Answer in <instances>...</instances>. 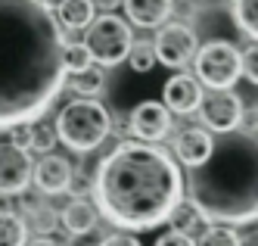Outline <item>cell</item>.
I'll use <instances>...</instances> for the list:
<instances>
[{"mask_svg": "<svg viewBox=\"0 0 258 246\" xmlns=\"http://www.w3.org/2000/svg\"><path fill=\"white\" fill-rule=\"evenodd\" d=\"M72 181H75V168L72 162L59 153H44L34 162V184L44 196H59L66 190H72Z\"/></svg>", "mask_w": 258, "mask_h": 246, "instance_id": "obj_11", "label": "cell"}, {"mask_svg": "<svg viewBox=\"0 0 258 246\" xmlns=\"http://www.w3.org/2000/svg\"><path fill=\"white\" fill-rule=\"evenodd\" d=\"M162 103L168 106L174 116H190L202 103V81L193 78V75H183V72L171 75L162 87Z\"/></svg>", "mask_w": 258, "mask_h": 246, "instance_id": "obj_12", "label": "cell"}, {"mask_svg": "<svg viewBox=\"0 0 258 246\" xmlns=\"http://www.w3.org/2000/svg\"><path fill=\"white\" fill-rule=\"evenodd\" d=\"M202 221H206V218H202V212L196 209V206H193L190 200H183V203L177 206V209L171 212V218H168L171 228H174V231H183V234H193Z\"/></svg>", "mask_w": 258, "mask_h": 246, "instance_id": "obj_21", "label": "cell"}, {"mask_svg": "<svg viewBox=\"0 0 258 246\" xmlns=\"http://www.w3.org/2000/svg\"><path fill=\"white\" fill-rule=\"evenodd\" d=\"M199 122L206 125L215 134H224V131H236L246 119V106L239 100V93H233V87H218L202 93V103L196 109Z\"/></svg>", "mask_w": 258, "mask_h": 246, "instance_id": "obj_7", "label": "cell"}, {"mask_svg": "<svg viewBox=\"0 0 258 246\" xmlns=\"http://www.w3.org/2000/svg\"><path fill=\"white\" fill-rule=\"evenodd\" d=\"M25 246H62V243H56V240H53V237H44V234H41L38 240H28Z\"/></svg>", "mask_w": 258, "mask_h": 246, "instance_id": "obj_32", "label": "cell"}, {"mask_svg": "<svg viewBox=\"0 0 258 246\" xmlns=\"http://www.w3.org/2000/svg\"><path fill=\"white\" fill-rule=\"evenodd\" d=\"M103 69H106V66L94 63L90 69H84V72H78V75H72L66 84L75 90L78 97H97V93H103V84H106V72H103Z\"/></svg>", "mask_w": 258, "mask_h": 246, "instance_id": "obj_19", "label": "cell"}, {"mask_svg": "<svg viewBox=\"0 0 258 246\" xmlns=\"http://www.w3.org/2000/svg\"><path fill=\"white\" fill-rule=\"evenodd\" d=\"M156 63H159V56H156V44L153 41H134V47H131V53H127V66H131L134 72H150V69H156Z\"/></svg>", "mask_w": 258, "mask_h": 246, "instance_id": "obj_23", "label": "cell"}, {"mask_svg": "<svg viewBox=\"0 0 258 246\" xmlns=\"http://www.w3.org/2000/svg\"><path fill=\"white\" fill-rule=\"evenodd\" d=\"M56 140H59V131H56V125H50V122H34V134H31V150L34 153H53V146H56Z\"/></svg>", "mask_w": 258, "mask_h": 246, "instance_id": "obj_24", "label": "cell"}, {"mask_svg": "<svg viewBox=\"0 0 258 246\" xmlns=\"http://www.w3.org/2000/svg\"><path fill=\"white\" fill-rule=\"evenodd\" d=\"M97 221H100V209H97V203H90V200H69L62 206V212H59V224L69 231V234H87V231H94L97 228Z\"/></svg>", "mask_w": 258, "mask_h": 246, "instance_id": "obj_15", "label": "cell"}, {"mask_svg": "<svg viewBox=\"0 0 258 246\" xmlns=\"http://www.w3.org/2000/svg\"><path fill=\"white\" fill-rule=\"evenodd\" d=\"M230 10H233L236 28L252 41H258V0H233Z\"/></svg>", "mask_w": 258, "mask_h": 246, "instance_id": "obj_20", "label": "cell"}, {"mask_svg": "<svg viewBox=\"0 0 258 246\" xmlns=\"http://www.w3.org/2000/svg\"><path fill=\"white\" fill-rule=\"evenodd\" d=\"M156 246H196V240H193V234H183V231H165L159 240H156Z\"/></svg>", "mask_w": 258, "mask_h": 246, "instance_id": "obj_28", "label": "cell"}, {"mask_svg": "<svg viewBox=\"0 0 258 246\" xmlns=\"http://www.w3.org/2000/svg\"><path fill=\"white\" fill-rule=\"evenodd\" d=\"M22 215L28 221V228L38 231V234H44V237L53 234V231H56V224H59V212L53 209L47 200H25Z\"/></svg>", "mask_w": 258, "mask_h": 246, "instance_id": "obj_17", "label": "cell"}, {"mask_svg": "<svg viewBox=\"0 0 258 246\" xmlns=\"http://www.w3.org/2000/svg\"><path fill=\"white\" fill-rule=\"evenodd\" d=\"M127 128H131V134L137 140L159 143L171 131V109L159 100H140L127 116Z\"/></svg>", "mask_w": 258, "mask_h": 246, "instance_id": "obj_10", "label": "cell"}, {"mask_svg": "<svg viewBox=\"0 0 258 246\" xmlns=\"http://www.w3.org/2000/svg\"><path fill=\"white\" fill-rule=\"evenodd\" d=\"M66 34L47 0H0V131L38 122L69 81Z\"/></svg>", "mask_w": 258, "mask_h": 246, "instance_id": "obj_1", "label": "cell"}, {"mask_svg": "<svg viewBox=\"0 0 258 246\" xmlns=\"http://www.w3.org/2000/svg\"><path fill=\"white\" fill-rule=\"evenodd\" d=\"M187 200L206 224L258 221V131L215 134L212 156L187 175Z\"/></svg>", "mask_w": 258, "mask_h": 246, "instance_id": "obj_3", "label": "cell"}, {"mask_svg": "<svg viewBox=\"0 0 258 246\" xmlns=\"http://www.w3.org/2000/svg\"><path fill=\"white\" fill-rule=\"evenodd\" d=\"M69 246H103V237L87 231V234H72V243Z\"/></svg>", "mask_w": 258, "mask_h": 246, "instance_id": "obj_29", "label": "cell"}, {"mask_svg": "<svg viewBox=\"0 0 258 246\" xmlns=\"http://www.w3.org/2000/svg\"><path fill=\"white\" fill-rule=\"evenodd\" d=\"M239 246H258V228L249 231L246 237H239Z\"/></svg>", "mask_w": 258, "mask_h": 246, "instance_id": "obj_33", "label": "cell"}, {"mask_svg": "<svg viewBox=\"0 0 258 246\" xmlns=\"http://www.w3.org/2000/svg\"><path fill=\"white\" fill-rule=\"evenodd\" d=\"M84 44L94 53V63L100 66H118L127 60V53L134 47V31L131 22H124L115 13H103L84 28Z\"/></svg>", "mask_w": 258, "mask_h": 246, "instance_id": "obj_5", "label": "cell"}, {"mask_svg": "<svg viewBox=\"0 0 258 246\" xmlns=\"http://www.w3.org/2000/svg\"><path fill=\"white\" fill-rule=\"evenodd\" d=\"M97 4V10H103V13H112V10H118L124 0H94Z\"/></svg>", "mask_w": 258, "mask_h": 246, "instance_id": "obj_31", "label": "cell"}, {"mask_svg": "<svg viewBox=\"0 0 258 246\" xmlns=\"http://www.w3.org/2000/svg\"><path fill=\"white\" fill-rule=\"evenodd\" d=\"M56 131H59V140L69 150L90 153V150H97L109 137L112 116H109V109L97 97H78V100H72L59 109Z\"/></svg>", "mask_w": 258, "mask_h": 246, "instance_id": "obj_4", "label": "cell"}, {"mask_svg": "<svg viewBox=\"0 0 258 246\" xmlns=\"http://www.w3.org/2000/svg\"><path fill=\"white\" fill-rule=\"evenodd\" d=\"M7 134H10V140H13L16 146H25V150H31V134H34V122L16 125V128H10V131H7Z\"/></svg>", "mask_w": 258, "mask_h": 246, "instance_id": "obj_27", "label": "cell"}, {"mask_svg": "<svg viewBox=\"0 0 258 246\" xmlns=\"http://www.w3.org/2000/svg\"><path fill=\"white\" fill-rule=\"evenodd\" d=\"M193 69H196V78L209 90L233 87L243 78V53L230 41H206L193 60Z\"/></svg>", "mask_w": 258, "mask_h": 246, "instance_id": "obj_6", "label": "cell"}, {"mask_svg": "<svg viewBox=\"0 0 258 246\" xmlns=\"http://www.w3.org/2000/svg\"><path fill=\"white\" fill-rule=\"evenodd\" d=\"M28 243V221L22 212L0 209V246H25Z\"/></svg>", "mask_w": 258, "mask_h": 246, "instance_id": "obj_18", "label": "cell"}, {"mask_svg": "<svg viewBox=\"0 0 258 246\" xmlns=\"http://www.w3.org/2000/svg\"><path fill=\"white\" fill-rule=\"evenodd\" d=\"M174 13V0H124V16L137 28H162Z\"/></svg>", "mask_w": 258, "mask_h": 246, "instance_id": "obj_14", "label": "cell"}, {"mask_svg": "<svg viewBox=\"0 0 258 246\" xmlns=\"http://www.w3.org/2000/svg\"><path fill=\"white\" fill-rule=\"evenodd\" d=\"M174 159L180 165H187V168H196L202 165L209 156H212V150H215V134L206 128H183L180 134H174Z\"/></svg>", "mask_w": 258, "mask_h": 246, "instance_id": "obj_13", "label": "cell"}, {"mask_svg": "<svg viewBox=\"0 0 258 246\" xmlns=\"http://www.w3.org/2000/svg\"><path fill=\"white\" fill-rule=\"evenodd\" d=\"M156 56L162 66L168 69H183L187 63L196 60L199 53V41H196V31L183 22H165L156 31Z\"/></svg>", "mask_w": 258, "mask_h": 246, "instance_id": "obj_8", "label": "cell"}, {"mask_svg": "<svg viewBox=\"0 0 258 246\" xmlns=\"http://www.w3.org/2000/svg\"><path fill=\"white\" fill-rule=\"evenodd\" d=\"M56 16H59L62 28L81 31V28H87L97 19V4H94V0H59Z\"/></svg>", "mask_w": 258, "mask_h": 246, "instance_id": "obj_16", "label": "cell"}, {"mask_svg": "<svg viewBox=\"0 0 258 246\" xmlns=\"http://www.w3.org/2000/svg\"><path fill=\"white\" fill-rule=\"evenodd\" d=\"M94 66V53L87 50V44H66V72L69 75H78L84 69Z\"/></svg>", "mask_w": 258, "mask_h": 246, "instance_id": "obj_25", "label": "cell"}, {"mask_svg": "<svg viewBox=\"0 0 258 246\" xmlns=\"http://www.w3.org/2000/svg\"><path fill=\"white\" fill-rule=\"evenodd\" d=\"M103 246H140V240L131 234H109L103 237Z\"/></svg>", "mask_w": 258, "mask_h": 246, "instance_id": "obj_30", "label": "cell"}, {"mask_svg": "<svg viewBox=\"0 0 258 246\" xmlns=\"http://www.w3.org/2000/svg\"><path fill=\"white\" fill-rule=\"evenodd\" d=\"M243 78L258 84V41H252L246 50H243Z\"/></svg>", "mask_w": 258, "mask_h": 246, "instance_id": "obj_26", "label": "cell"}, {"mask_svg": "<svg viewBox=\"0 0 258 246\" xmlns=\"http://www.w3.org/2000/svg\"><path fill=\"white\" fill-rule=\"evenodd\" d=\"M34 181L31 150L16 146L13 140L0 143V196H19Z\"/></svg>", "mask_w": 258, "mask_h": 246, "instance_id": "obj_9", "label": "cell"}, {"mask_svg": "<svg viewBox=\"0 0 258 246\" xmlns=\"http://www.w3.org/2000/svg\"><path fill=\"white\" fill-rule=\"evenodd\" d=\"M94 203L121 231H153L183 203L187 184L174 156L146 140H121L94 172Z\"/></svg>", "mask_w": 258, "mask_h": 246, "instance_id": "obj_2", "label": "cell"}, {"mask_svg": "<svg viewBox=\"0 0 258 246\" xmlns=\"http://www.w3.org/2000/svg\"><path fill=\"white\" fill-rule=\"evenodd\" d=\"M196 246H239V234L233 231V224H209L199 234Z\"/></svg>", "mask_w": 258, "mask_h": 246, "instance_id": "obj_22", "label": "cell"}]
</instances>
